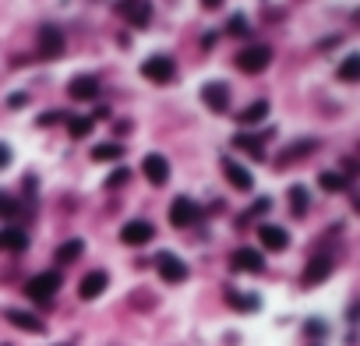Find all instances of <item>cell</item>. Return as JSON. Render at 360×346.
<instances>
[{
  "label": "cell",
  "mask_w": 360,
  "mask_h": 346,
  "mask_svg": "<svg viewBox=\"0 0 360 346\" xmlns=\"http://www.w3.org/2000/svg\"><path fill=\"white\" fill-rule=\"evenodd\" d=\"M223 0H201V8H219Z\"/></svg>",
  "instance_id": "cell-35"
},
{
  "label": "cell",
  "mask_w": 360,
  "mask_h": 346,
  "mask_svg": "<svg viewBox=\"0 0 360 346\" xmlns=\"http://www.w3.org/2000/svg\"><path fill=\"white\" fill-rule=\"evenodd\" d=\"M265 113H268V99H258V103H251L244 113H240L237 120H240V128H251V124H258Z\"/></svg>",
  "instance_id": "cell-22"
},
{
  "label": "cell",
  "mask_w": 360,
  "mask_h": 346,
  "mask_svg": "<svg viewBox=\"0 0 360 346\" xmlns=\"http://www.w3.org/2000/svg\"><path fill=\"white\" fill-rule=\"evenodd\" d=\"M258 237H261V244H265L268 251H286V244H290V233H286L283 227H276V223H265V227L258 230Z\"/></svg>",
  "instance_id": "cell-17"
},
{
  "label": "cell",
  "mask_w": 360,
  "mask_h": 346,
  "mask_svg": "<svg viewBox=\"0 0 360 346\" xmlns=\"http://www.w3.org/2000/svg\"><path fill=\"white\" fill-rule=\"evenodd\" d=\"M230 265H233V272H261L265 258L258 255L254 247H237L233 255H230Z\"/></svg>",
  "instance_id": "cell-10"
},
{
  "label": "cell",
  "mask_w": 360,
  "mask_h": 346,
  "mask_svg": "<svg viewBox=\"0 0 360 346\" xmlns=\"http://www.w3.org/2000/svg\"><path fill=\"white\" fill-rule=\"evenodd\" d=\"M198 219H201V209H198L188 195L173 198V205H170V223H173L177 230H188L191 223H198Z\"/></svg>",
  "instance_id": "cell-5"
},
{
  "label": "cell",
  "mask_w": 360,
  "mask_h": 346,
  "mask_svg": "<svg viewBox=\"0 0 360 346\" xmlns=\"http://www.w3.org/2000/svg\"><path fill=\"white\" fill-rule=\"evenodd\" d=\"M106 287H110V276H106L103 269H96V272H88V276L81 279L78 294H81V300H96V297H99Z\"/></svg>",
  "instance_id": "cell-13"
},
{
  "label": "cell",
  "mask_w": 360,
  "mask_h": 346,
  "mask_svg": "<svg viewBox=\"0 0 360 346\" xmlns=\"http://www.w3.org/2000/svg\"><path fill=\"white\" fill-rule=\"evenodd\" d=\"M14 212H18V202L8 191H0V219H11Z\"/></svg>",
  "instance_id": "cell-29"
},
{
  "label": "cell",
  "mask_w": 360,
  "mask_h": 346,
  "mask_svg": "<svg viewBox=\"0 0 360 346\" xmlns=\"http://www.w3.org/2000/svg\"><path fill=\"white\" fill-rule=\"evenodd\" d=\"M308 205H311V195L304 191V184H293L290 187V209H293V215H304Z\"/></svg>",
  "instance_id": "cell-21"
},
{
  "label": "cell",
  "mask_w": 360,
  "mask_h": 346,
  "mask_svg": "<svg viewBox=\"0 0 360 346\" xmlns=\"http://www.w3.org/2000/svg\"><path fill=\"white\" fill-rule=\"evenodd\" d=\"M117 15L134 28H145L152 21V4L148 0H117Z\"/></svg>",
  "instance_id": "cell-4"
},
{
  "label": "cell",
  "mask_w": 360,
  "mask_h": 346,
  "mask_svg": "<svg viewBox=\"0 0 360 346\" xmlns=\"http://www.w3.org/2000/svg\"><path fill=\"white\" fill-rule=\"evenodd\" d=\"M152 237H156V227L145 223V219H131V223H124V230H120V240L131 244V247H145Z\"/></svg>",
  "instance_id": "cell-8"
},
{
  "label": "cell",
  "mask_w": 360,
  "mask_h": 346,
  "mask_svg": "<svg viewBox=\"0 0 360 346\" xmlns=\"http://www.w3.org/2000/svg\"><path fill=\"white\" fill-rule=\"evenodd\" d=\"M68 92H71V99H99V78H92V75H81V78H74L71 85H68Z\"/></svg>",
  "instance_id": "cell-16"
},
{
  "label": "cell",
  "mask_w": 360,
  "mask_h": 346,
  "mask_svg": "<svg viewBox=\"0 0 360 346\" xmlns=\"http://www.w3.org/2000/svg\"><path fill=\"white\" fill-rule=\"evenodd\" d=\"M230 32H233V36H240V39H248V36H251L248 18H244V15H233V18H230Z\"/></svg>",
  "instance_id": "cell-28"
},
{
  "label": "cell",
  "mask_w": 360,
  "mask_h": 346,
  "mask_svg": "<svg viewBox=\"0 0 360 346\" xmlns=\"http://www.w3.org/2000/svg\"><path fill=\"white\" fill-rule=\"evenodd\" d=\"M8 106H11V110H21V106H28V96H25V92H11Z\"/></svg>",
  "instance_id": "cell-31"
},
{
  "label": "cell",
  "mask_w": 360,
  "mask_h": 346,
  "mask_svg": "<svg viewBox=\"0 0 360 346\" xmlns=\"http://www.w3.org/2000/svg\"><path fill=\"white\" fill-rule=\"evenodd\" d=\"M141 173L148 177V184H166V180H170V163H166V155L148 152L145 160H141Z\"/></svg>",
  "instance_id": "cell-9"
},
{
  "label": "cell",
  "mask_w": 360,
  "mask_h": 346,
  "mask_svg": "<svg viewBox=\"0 0 360 346\" xmlns=\"http://www.w3.org/2000/svg\"><path fill=\"white\" fill-rule=\"evenodd\" d=\"M57 120H68L64 113H43L39 117V128H50V124H57Z\"/></svg>",
  "instance_id": "cell-32"
},
{
  "label": "cell",
  "mask_w": 360,
  "mask_h": 346,
  "mask_svg": "<svg viewBox=\"0 0 360 346\" xmlns=\"http://www.w3.org/2000/svg\"><path fill=\"white\" fill-rule=\"evenodd\" d=\"M339 78H343V81H357V78H360V57H357V53L343 60V68H339Z\"/></svg>",
  "instance_id": "cell-27"
},
{
  "label": "cell",
  "mask_w": 360,
  "mask_h": 346,
  "mask_svg": "<svg viewBox=\"0 0 360 346\" xmlns=\"http://www.w3.org/2000/svg\"><path fill=\"white\" fill-rule=\"evenodd\" d=\"M92 117H68V135L71 138H88L92 135Z\"/></svg>",
  "instance_id": "cell-23"
},
{
  "label": "cell",
  "mask_w": 360,
  "mask_h": 346,
  "mask_svg": "<svg viewBox=\"0 0 360 346\" xmlns=\"http://www.w3.org/2000/svg\"><path fill=\"white\" fill-rule=\"evenodd\" d=\"M308 332H311V336H325V322H318V318L308 322Z\"/></svg>",
  "instance_id": "cell-33"
},
{
  "label": "cell",
  "mask_w": 360,
  "mask_h": 346,
  "mask_svg": "<svg viewBox=\"0 0 360 346\" xmlns=\"http://www.w3.org/2000/svg\"><path fill=\"white\" fill-rule=\"evenodd\" d=\"M223 173H226V180L237 187V191H251V187H254L251 170H248V166H240V163H233V160H223Z\"/></svg>",
  "instance_id": "cell-14"
},
{
  "label": "cell",
  "mask_w": 360,
  "mask_h": 346,
  "mask_svg": "<svg viewBox=\"0 0 360 346\" xmlns=\"http://www.w3.org/2000/svg\"><path fill=\"white\" fill-rule=\"evenodd\" d=\"M328 276H332V258L328 255H314L311 262H308V269H304V287H318V282H325Z\"/></svg>",
  "instance_id": "cell-11"
},
{
  "label": "cell",
  "mask_w": 360,
  "mask_h": 346,
  "mask_svg": "<svg viewBox=\"0 0 360 346\" xmlns=\"http://www.w3.org/2000/svg\"><path fill=\"white\" fill-rule=\"evenodd\" d=\"M4 318L14 325V329H21V332H43L46 325H43V318H36V314H28V311H18V307H8L4 311Z\"/></svg>",
  "instance_id": "cell-15"
},
{
  "label": "cell",
  "mask_w": 360,
  "mask_h": 346,
  "mask_svg": "<svg viewBox=\"0 0 360 346\" xmlns=\"http://www.w3.org/2000/svg\"><path fill=\"white\" fill-rule=\"evenodd\" d=\"M318 184L325 187V191H343V187H346V177L336 173V170H325V173L318 177Z\"/></svg>",
  "instance_id": "cell-26"
},
{
  "label": "cell",
  "mask_w": 360,
  "mask_h": 346,
  "mask_svg": "<svg viewBox=\"0 0 360 346\" xmlns=\"http://www.w3.org/2000/svg\"><path fill=\"white\" fill-rule=\"evenodd\" d=\"M8 163H11V148H8V145H0V170H4Z\"/></svg>",
  "instance_id": "cell-34"
},
{
  "label": "cell",
  "mask_w": 360,
  "mask_h": 346,
  "mask_svg": "<svg viewBox=\"0 0 360 346\" xmlns=\"http://www.w3.org/2000/svg\"><path fill=\"white\" fill-rule=\"evenodd\" d=\"M81 251H85V240H78V237H71V240H64L57 247V262L60 265H68V262H74V258H81Z\"/></svg>",
  "instance_id": "cell-19"
},
{
  "label": "cell",
  "mask_w": 360,
  "mask_h": 346,
  "mask_svg": "<svg viewBox=\"0 0 360 346\" xmlns=\"http://www.w3.org/2000/svg\"><path fill=\"white\" fill-rule=\"evenodd\" d=\"M128 177H131V170L120 166V170H113V173L106 177V187H124V184H128Z\"/></svg>",
  "instance_id": "cell-30"
},
{
  "label": "cell",
  "mask_w": 360,
  "mask_h": 346,
  "mask_svg": "<svg viewBox=\"0 0 360 346\" xmlns=\"http://www.w3.org/2000/svg\"><path fill=\"white\" fill-rule=\"evenodd\" d=\"M201 99L212 113H230V85L226 81H205L201 85Z\"/></svg>",
  "instance_id": "cell-6"
},
{
  "label": "cell",
  "mask_w": 360,
  "mask_h": 346,
  "mask_svg": "<svg viewBox=\"0 0 360 346\" xmlns=\"http://www.w3.org/2000/svg\"><path fill=\"white\" fill-rule=\"evenodd\" d=\"M39 53L43 57H60V53H64V36H60L57 25H43L39 28Z\"/></svg>",
  "instance_id": "cell-12"
},
{
  "label": "cell",
  "mask_w": 360,
  "mask_h": 346,
  "mask_svg": "<svg viewBox=\"0 0 360 346\" xmlns=\"http://www.w3.org/2000/svg\"><path fill=\"white\" fill-rule=\"evenodd\" d=\"M141 75L152 81V85H170L177 78V64H173V57L156 53V57H148L145 64H141Z\"/></svg>",
  "instance_id": "cell-3"
},
{
  "label": "cell",
  "mask_w": 360,
  "mask_h": 346,
  "mask_svg": "<svg viewBox=\"0 0 360 346\" xmlns=\"http://www.w3.org/2000/svg\"><path fill=\"white\" fill-rule=\"evenodd\" d=\"M233 145H237V148H248V152L254 155V160H265V148H261V142H258V138H251V135H244V131H240V135H233Z\"/></svg>",
  "instance_id": "cell-24"
},
{
  "label": "cell",
  "mask_w": 360,
  "mask_h": 346,
  "mask_svg": "<svg viewBox=\"0 0 360 346\" xmlns=\"http://www.w3.org/2000/svg\"><path fill=\"white\" fill-rule=\"evenodd\" d=\"M230 307H237V311H258L261 300L254 294H230Z\"/></svg>",
  "instance_id": "cell-25"
},
{
  "label": "cell",
  "mask_w": 360,
  "mask_h": 346,
  "mask_svg": "<svg viewBox=\"0 0 360 346\" xmlns=\"http://www.w3.org/2000/svg\"><path fill=\"white\" fill-rule=\"evenodd\" d=\"M120 155H124V148H120L117 142H103V145L92 148V160H96V163H117Z\"/></svg>",
  "instance_id": "cell-20"
},
{
  "label": "cell",
  "mask_w": 360,
  "mask_h": 346,
  "mask_svg": "<svg viewBox=\"0 0 360 346\" xmlns=\"http://www.w3.org/2000/svg\"><path fill=\"white\" fill-rule=\"evenodd\" d=\"M268 60H272V46L251 43L248 50H240V53H237V68L244 71V75H258V71L268 68Z\"/></svg>",
  "instance_id": "cell-2"
},
{
  "label": "cell",
  "mask_w": 360,
  "mask_h": 346,
  "mask_svg": "<svg viewBox=\"0 0 360 346\" xmlns=\"http://www.w3.org/2000/svg\"><path fill=\"white\" fill-rule=\"evenodd\" d=\"M60 282H64V279H60V272H57V269H53V272H39V276L28 279L25 294L32 297L36 304H50V300L57 297V290H60Z\"/></svg>",
  "instance_id": "cell-1"
},
{
  "label": "cell",
  "mask_w": 360,
  "mask_h": 346,
  "mask_svg": "<svg viewBox=\"0 0 360 346\" xmlns=\"http://www.w3.org/2000/svg\"><path fill=\"white\" fill-rule=\"evenodd\" d=\"M156 269H159L163 282H173V287L188 279V265H184V258H177L173 251H163V255H156Z\"/></svg>",
  "instance_id": "cell-7"
},
{
  "label": "cell",
  "mask_w": 360,
  "mask_h": 346,
  "mask_svg": "<svg viewBox=\"0 0 360 346\" xmlns=\"http://www.w3.org/2000/svg\"><path fill=\"white\" fill-rule=\"evenodd\" d=\"M28 247V233L18 230V227H8L0 230V251H25Z\"/></svg>",
  "instance_id": "cell-18"
}]
</instances>
